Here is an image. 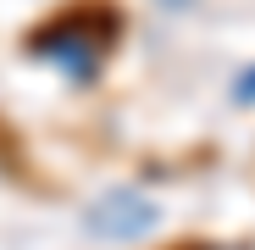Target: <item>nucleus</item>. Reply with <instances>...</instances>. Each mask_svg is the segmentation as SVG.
<instances>
[{
  "mask_svg": "<svg viewBox=\"0 0 255 250\" xmlns=\"http://www.w3.org/2000/svg\"><path fill=\"white\" fill-rule=\"evenodd\" d=\"M155 228H161V212L139 189H106L89 212H83V234L106 239V245H133V239H144Z\"/></svg>",
  "mask_w": 255,
  "mask_h": 250,
  "instance_id": "obj_1",
  "label": "nucleus"
},
{
  "mask_svg": "<svg viewBox=\"0 0 255 250\" xmlns=\"http://www.w3.org/2000/svg\"><path fill=\"white\" fill-rule=\"evenodd\" d=\"M233 100H239V106H250V100H255V67H250V72L233 83Z\"/></svg>",
  "mask_w": 255,
  "mask_h": 250,
  "instance_id": "obj_2",
  "label": "nucleus"
}]
</instances>
